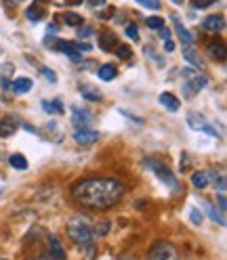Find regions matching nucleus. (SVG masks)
Masks as SVG:
<instances>
[{
	"label": "nucleus",
	"instance_id": "nucleus-3",
	"mask_svg": "<svg viewBox=\"0 0 227 260\" xmlns=\"http://www.w3.org/2000/svg\"><path fill=\"white\" fill-rule=\"evenodd\" d=\"M183 94H185V99H193V94L200 92L206 84H208V80L206 76H202L200 72H193V70H183Z\"/></svg>",
	"mask_w": 227,
	"mask_h": 260
},
{
	"label": "nucleus",
	"instance_id": "nucleus-4",
	"mask_svg": "<svg viewBox=\"0 0 227 260\" xmlns=\"http://www.w3.org/2000/svg\"><path fill=\"white\" fill-rule=\"evenodd\" d=\"M145 166H148L164 185H168V187H173V189L179 185V183H177V178H175V174L171 172V168H168L162 159H158V157H148V159H145Z\"/></svg>",
	"mask_w": 227,
	"mask_h": 260
},
{
	"label": "nucleus",
	"instance_id": "nucleus-7",
	"mask_svg": "<svg viewBox=\"0 0 227 260\" xmlns=\"http://www.w3.org/2000/svg\"><path fill=\"white\" fill-rule=\"evenodd\" d=\"M223 27H225L223 15H208V17L202 21V29L206 34H219V31H223Z\"/></svg>",
	"mask_w": 227,
	"mask_h": 260
},
{
	"label": "nucleus",
	"instance_id": "nucleus-33",
	"mask_svg": "<svg viewBox=\"0 0 227 260\" xmlns=\"http://www.w3.org/2000/svg\"><path fill=\"white\" fill-rule=\"evenodd\" d=\"M217 0H193V9H206V7H213Z\"/></svg>",
	"mask_w": 227,
	"mask_h": 260
},
{
	"label": "nucleus",
	"instance_id": "nucleus-37",
	"mask_svg": "<svg viewBox=\"0 0 227 260\" xmlns=\"http://www.w3.org/2000/svg\"><path fill=\"white\" fill-rule=\"evenodd\" d=\"M164 51H166V53H173V51H175V42H173L171 38L164 40Z\"/></svg>",
	"mask_w": 227,
	"mask_h": 260
},
{
	"label": "nucleus",
	"instance_id": "nucleus-42",
	"mask_svg": "<svg viewBox=\"0 0 227 260\" xmlns=\"http://www.w3.org/2000/svg\"><path fill=\"white\" fill-rule=\"evenodd\" d=\"M173 3H175V5H183V0H173Z\"/></svg>",
	"mask_w": 227,
	"mask_h": 260
},
{
	"label": "nucleus",
	"instance_id": "nucleus-2",
	"mask_svg": "<svg viewBox=\"0 0 227 260\" xmlns=\"http://www.w3.org/2000/svg\"><path fill=\"white\" fill-rule=\"evenodd\" d=\"M68 237H70L74 243H78V246H93L95 233H93V229H91V226H89L84 220L76 218V220H72V222L68 224Z\"/></svg>",
	"mask_w": 227,
	"mask_h": 260
},
{
	"label": "nucleus",
	"instance_id": "nucleus-14",
	"mask_svg": "<svg viewBox=\"0 0 227 260\" xmlns=\"http://www.w3.org/2000/svg\"><path fill=\"white\" fill-rule=\"evenodd\" d=\"M80 94H82V99L87 101H101V90L93 86V84H80Z\"/></svg>",
	"mask_w": 227,
	"mask_h": 260
},
{
	"label": "nucleus",
	"instance_id": "nucleus-44",
	"mask_svg": "<svg viewBox=\"0 0 227 260\" xmlns=\"http://www.w3.org/2000/svg\"><path fill=\"white\" fill-rule=\"evenodd\" d=\"M0 260H7V258H0Z\"/></svg>",
	"mask_w": 227,
	"mask_h": 260
},
{
	"label": "nucleus",
	"instance_id": "nucleus-27",
	"mask_svg": "<svg viewBox=\"0 0 227 260\" xmlns=\"http://www.w3.org/2000/svg\"><path fill=\"white\" fill-rule=\"evenodd\" d=\"M66 23H68V25H74V27H76V25H82V17H80L78 13H72V11H70V13H66Z\"/></svg>",
	"mask_w": 227,
	"mask_h": 260
},
{
	"label": "nucleus",
	"instance_id": "nucleus-17",
	"mask_svg": "<svg viewBox=\"0 0 227 260\" xmlns=\"http://www.w3.org/2000/svg\"><path fill=\"white\" fill-rule=\"evenodd\" d=\"M11 90L15 94H23V92L32 90V80L30 78H15L11 82Z\"/></svg>",
	"mask_w": 227,
	"mask_h": 260
},
{
	"label": "nucleus",
	"instance_id": "nucleus-23",
	"mask_svg": "<svg viewBox=\"0 0 227 260\" xmlns=\"http://www.w3.org/2000/svg\"><path fill=\"white\" fill-rule=\"evenodd\" d=\"M42 109H44L46 113H63L61 101H53V103H48V101H42Z\"/></svg>",
	"mask_w": 227,
	"mask_h": 260
},
{
	"label": "nucleus",
	"instance_id": "nucleus-12",
	"mask_svg": "<svg viewBox=\"0 0 227 260\" xmlns=\"http://www.w3.org/2000/svg\"><path fill=\"white\" fill-rule=\"evenodd\" d=\"M158 101H160V105H162V107H166L168 111H179V107H181V101L177 99V96H175L173 92H162Z\"/></svg>",
	"mask_w": 227,
	"mask_h": 260
},
{
	"label": "nucleus",
	"instance_id": "nucleus-19",
	"mask_svg": "<svg viewBox=\"0 0 227 260\" xmlns=\"http://www.w3.org/2000/svg\"><path fill=\"white\" fill-rule=\"evenodd\" d=\"M208 55L217 59V61H225V46L221 42H210L208 44Z\"/></svg>",
	"mask_w": 227,
	"mask_h": 260
},
{
	"label": "nucleus",
	"instance_id": "nucleus-15",
	"mask_svg": "<svg viewBox=\"0 0 227 260\" xmlns=\"http://www.w3.org/2000/svg\"><path fill=\"white\" fill-rule=\"evenodd\" d=\"M57 48H59L61 53H66L74 63H80V61H82L80 53L76 51V42H57Z\"/></svg>",
	"mask_w": 227,
	"mask_h": 260
},
{
	"label": "nucleus",
	"instance_id": "nucleus-38",
	"mask_svg": "<svg viewBox=\"0 0 227 260\" xmlns=\"http://www.w3.org/2000/svg\"><path fill=\"white\" fill-rule=\"evenodd\" d=\"M91 48H93V46H91V44H84V42H82V44H76V51H91Z\"/></svg>",
	"mask_w": 227,
	"mask_h": 260
},
{
	"label": "nucleus",
	"instance_id": "nucleus-30",
	"mask_svg": "<svg viewBox=\"0 0 227 260\" xmlns=\"http://www.w3.org/2000/svg\"><path fill=\"white\" fill-rule=\"evenodd\" d=\"M40 76H42L44 80H48L51 84H55V82H57V74H55L53 70H48V68H42V70H40Z\"/></svg>",
	"mask_w": 227,
	"mask_h": 260
},
{
	"label": "nucleus",
	"instance_id": "nucleus-34",
	"mask_svg": "<svg viewBox=\"0 0 227 260\" xmlns=\"http://www.w3.org/2000/svg\"><path fill=\"white\" fill-rule=\"evenodd\" d=\"M217 200H219V212L225 214V210H227V204H225V193H219L217 195Z\"/></svg>",
	"mask_w": 227,
	"mask_h": 260
},
{
	"label": "nucleus",
	"instance_id": "nucleus-32",
	"mask_svg": "<svg viewBox=\"0 0 227 260\" xmlns=\"http://www.w3.org/2000/svg\"><path fill=\"white\" fill-rule=\"evenodd\" d=\"M137 3L143 5V7H148V9H152V11L160 9V0H137Z\"/></svg>",
	"mask_w": 227,
	"mask_h": 260
},
{
	"label": "nucleus",
	"instance_id": "nucleus-9",
	"mask_svg": "<svg viewBox=\"0 0 227 260\" xmlns=\"http://www.w3.org/2000/svg\"><path fill=\"white\" fill-rule=\"evenodd\" d=\"M93 122V116L87 109H80V107H72V124L80 130V128H89V124Z\"/></svg>",
	"mask_w": 227,
	"mask_h": 260
},
{
	"label": "nucleus",
	"instance_id": "nucleus-22",
	"mask_svg": "<svg viewBox=\"0 0 227 260\" xmlns=\"http://www.w3.org/2000/svg\"><path fill=\"white\" fill-rule=\"evenodd\" d=\"M9 161H11V166L17 168V170H25V168H27V159H25V155H21V153H13V155L9 157Z\"/></svg>",
	"mask_w": 227,
	"mask_h": 260
},
{
	"label": "nucleus",
	"instance_id": "nucleus-20",
	"mask_svg": "<svg viewBox=\"0 0 227 260\" xmlns=\"http://www.w3.org/2000/svg\"><path fill=\"white\" fill-rule=\"evenodd\" d=\"M116 68L114 65H101L99 70H97V76H99V80H103V82H109V80L116 78Z\"/></svg>",
	"mask_w": 227,
	"mask_h": 260
},
{
	"label": "nucleus",
	"instance_id": "nucleus-25",
	"mask_svg": "<svg viewBox=\"0 0 227 260\" xmlns=\"http://www.w3.org/2000/svg\"><path fill=\"white\" fill-rule=\"evenodd\" d=\"M13 133H15V124H11V122H7V120H0V137L7 139V137H11Z\"/></svg>",
	"mask_w": 227,
	"mask_h": 260
},
{
	"label": "nucleus",
	"instance_id": "nucleus-6",
	"mask_svg": "<svg viewBox=\"0 0 227 260\" xmlns=\"http://www.w3.org/2000/svg\"><path fill=\"white\" fill-rule=\"evenodd\" d=\"M148 260H179V252L171 241H158L148 252Z\"/></svg>",
	"mask_w": 227,
	"mask_h": 260
},
{
	"label": "nucleus",
	"instance_id": "nucleus-24",
	"mask_svg": "<svg viewBox=\"0 0 227 260\" xmlns=\"http://www.w3.org/2000/svg\"><path fill=\"white\" fill-rule=\"evenodd\" d=\"M25 17H27L30 21H40V19H42V11H40V7H38V5L30 7V9L25 11Z\"/></svg>",
	"mask_w": 227,
	"mask_h": 260
},
{
	"label": "nucleus",
	"instance_id": "nucleus-43",
	"mask_svg": "<svg viewBox=\"0 0 227 260\" xmlns=\"http://www.w3.org/2000/svg\"><path fill=\"white\" fill-rule=\"evenodd\" d=\"M118 260H135V258H118Z\"/></svg>",
	"mask_w": 227,
	"mask_h": 260
},
{
	"label": "nucleus",
	"instance_id": "nucleus-29",
	"mask_svg": "<svg viewBox=\"0 0 227 260\" xmlns=\"http://www.w3.org/2000/svg\"><path fill=\"white\" fill-rule=\"evenodd\" d=\"M189 218H191V222L196 224V226H200V224H202V220H204V214L200 212L198 208H191V210H189Z\"/></svg>",
	"mask_w": 227,
	"mask_h": 260
},
{
	"label": "nucleus",
	"instance_id": "nucleus-35",
	"mask_svg": "<svg viewBox=\"0 0 227 260\" xmlns=\"http://www.w3.org/2000/svg\"><path fill=\"white\" fill-rule=\"evenodd\" d=\"M91 34H93L91 27H80V29H78V36H80V38H89Z\"/></svg>",
	"mask_w": 227,
	"mask_h": 260
},
{
	"label": "nucleus",
	"instance_id": "nucleus-36",
	"mask_svg": "<svg viewBox=\"0 0 227 260\" xmlns=\"http://www.w3.org/2000/svg\"><path fill=\"white\" fill-rule=\"evenodd\" d=\"M158 34H160V38L168 40V38H171V29H168V27L164 25V27H160V29H158Z\"/></svg>",
	"mask_w": 227,
	"mask_h": 260
},
{
	"label": "nucleus",
	"instance_id": "nucleus-39",
	"mask_svg": "<svg viewBox=\"0 0 227 260\" xmlns=\"http://www.w3.org/2000/svg\"><path fill=\"white\" fill-rule=\"evenodd\" d=\"M91 5H93V7H103L105 0H91Z\"/></svg>",
	"mask_w": 227,
	"mask_h": 260
},
{
	"label": "nucleus",
	"instance_id": "nucleus-40",
	"mask_svg": "<svg viewBox=\"0 0 227 260\" xmlns=\"http://www.w3.org/2000/svg\"><path fill=\"white\" fill-rule=\"evenodd\" d=\"M82 0H66V5H80Z\"/></svg>",
	"mask_w": 227,
	"mask_h": 260
},
{
	"label": "nucleus",
	"instance_id": "nucleus-31",
	"mask_svg": "<svg viewBox=\"0 0 227 260\" xmlns=\"http://www.w3.org/2000/svg\"><path fill=\"white\" fill-rule=\"evenodd\" d=\"M126 36L133 38V40H139V29H137L135 23H128V25H126Z\"/></svg>",
	"mask_w": 227,
	"mask_h": 260
},
{
	"label": "nucleus",
	"instance_id": "nucleus-8",
	"mask_svg": "<svg viewBox=\"0 0 227 260\" xmlns=\"http://www.w3.org/2000/svg\"><path fill=\"white\" fill-rule=\"evenodd\" d=\"M74 141L78 145H84V147H89V145L99 141V133H97V130H91V128H80V130H76V133H74Z\"/></svg>",
	"mask_w": 227,
	"mask_h": 260
},
{
	"label": "nucleus",
	"instance_id": "nucleus-18",
	"mask_svg": "<svg viewBox=\"0 0 227 260\" xmlns=\"http://www.w3.org/2000/svg\"><path fill=\"white\" fill-rule=\"evenodd\" d=\"M99 44L103 51H114V48L118 46V38H116V34H111V31H105V34L99 36Z\"/></svg>",
	"mask_w": 227,
	"mask_h": 260
},
{
	"label": "nucleus",
	"instance_id": "nucleus-1",
	"mask_svg": "<svg viewBox=\"0 0 227 260\" xmlns=\"http://www.w3.org/2000/svg\"><path fill=\"white\" fill-rule=\"evenodd\" d=\"M124 195L120 181L109 176H89L72 187V198L78 206L89 210H107L116 206Z\"/></svg>",
	"mask_w": 227,
	"mask_h": 260
},
{
	"label": "nucleus",
	"instance_id": "nucleus-28",
	"mask_svg": "<svg viewBox=\"0 0 227 260\" xmlns=\"http://www.w3.org/2000/svg\"><path fill=\"white\" fill-rule=\"evenodd\" d=\"M145 23H148V27L150 29H160V27H164V19H162V17H148V19H145Z\"/></svg>",
	"mask_w": 227,
	"mask_h": 260
},
{
	"label": "nucleus",
	"instance_id": "nucleus-16",
	"mask_svg": "<svg viewBox=\"0 0 227 260\" xmlns=\"http://www.w3.org/2000/svg\"><path fill=\"white\" fill-rule=\"evenodd\" d=\"M48 243H51V254L48 256L55 258V260H66V250H63V246L55 235H48Z\"/></svg>",
	"mask_w": 227,
	"mask_h": 260
},
{
	"label": "nucleus",
	"instance_id": "nucleus-13",
	"mask_svg": "<svg viewBox=\"0 0 227 260\" xmlns=\"http://www.w3.org/2000/svg\"><path fill=\"white\" fill-rule=\"evenodd\" d=\"M210 172H206V170H198V172H193L191 174V185L196 187V189H206L208 185H210Z\"/></svg>",
	"mask_w": 227,
	"mask_h": 260
},
{
	"label": "nucleus",
	"instance_id": "nucleus-26",
	"mask_svg": "<svg viewBox=\"0 0 227 260\" xmlns=\"http://www.w3.org/2000/svg\"><path fill=\"white\" fill-rule=\"evenodd\" d=\"M114 51H116V55H118L120 59H131V57H133V51H131V48H128L126 44H118L116 48H114Z\"/></svg>",
	"mask_w": 227,
	"mask_h": 260
},
{
	"label": "nucleus",
	"instance_id": "nucleus-10",
	"mask_svg": "<svg viewBox=\"0 0 227 260\" xmlns=\"http://www.w3.org/2000/svg\"><path fill=\"white\" fill-rule=\"evenodd\" d=\"M171 19H173V23H175V29H177V36H179L181 40H183V44H193V36L189 34V29L181 23V19H179V15H171Z\"/></svg>",
	"mask_w": 227,
	"mask_h": 260
},
{
	"label": "nucleus",
	"instance_id": "nucleus-5",
	"mask_svg": "<svg viewBox=\"0 0 227 260\" xmlns=\"http://www.w3.org/2000/svg\"><path fill=\"white\" fill-rule=\"evenodd\" d=\"M187 126L191 128V130H196V133H206V135H210V137H221V133L215 128V124L213 122H208L202 113H198V111H191V113H187Z\"/></svg>",
	"mask_w": 227,
	"mask_h": 260
},
{
	"label": "nucleus",
	"instance_id": "nucleus-11",
	"mask_svg": "<svg viewBox=\"0 0 227 260\" xmlns=\"http://www.w3.org/2000/svg\"><path fill=\"white\" fill-rule=\"evenodd\" d=\"M183 57H185V61H189L193 68H204V61H202V57H200V53L193 48V44H183Z\"/></svg>",
	"mask_w": 227,
	"mask_h": 260
},
{
	"label": "nucleus",
	"instance_id": "nucleus-21",
	"mask_svg": "<svg viewBox=\"0 0 227 260\" xmlns=\"http://www.w3.org/2000/svg\"><path fill=\"white\" fill-rule=\"evenodd\" d=\"M204 208H206V212H208V216H210V218H213L215 222H219L221 226H225V216L219 212V210H217L213 204H208V202H206V204H204Z\"/></svg>",
	"mask_w": 227,
	"mask_h": 260
},
{
	"label": "nucleus",
	"instance_id": "nucleus-41",
	"mask_svg": "<svg viewBox=\"0 0 227 260\" xmlns=\"http://www.w3.org/2000/svg\"><path fill=\"white\" fill-rule=\"evenodd\" d=\"M30 260H51V256H38V258H30Z\"/></svg>",
	"mask_w": 227,
	"mask_h": 260
}]
</instances>
